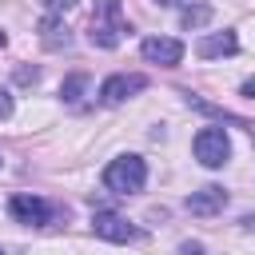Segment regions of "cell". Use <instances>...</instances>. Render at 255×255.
Wrapping results in <instances>:
<instances>
[{"instance_id":"cell-7","label":"cell","mask_w":255,"mask_h":255,"mask_svg":"<svg viewBox=\"0 0 255 255\" xmlns=\"http://www.w3.org/2000/svg\"><path fill=\"white\" fill-rule=\"evenodd\" d=\"M143 76H112V80H104V88H100V100L104 104H124L128 96H135V92H143Z\"/></svg>"},{"instance_id":"cell-5","label":"cell","mask_w":255,"mask_h":255,"mask_svg":"<svg viewBox=\"0 0 255 255\" xmlns=\"http://www.w3.org/2000/svg\"><path fill=\"white\" fill-rule=\"evenodd\" d=\"M8 211L20 219V223H28V227H44L48 223V203L40 199V195H12V203H8Z\"/></svg>"},{"instance_id":"cell-2","label":"cell","mask_w":255,"mask_h":255,"mask_svg":"<svg viewBox=\"0 0 255 255\" xmlns=\"http://www.w3.org/2000/svg\"><path fill=\"white\" fill-rule=\"evenodd\" d=\"M143 179H147V167H143L139 155H120V159H112L108 171H104V183H108L116 195H131V191H139Z\"/></svg>"},{"instance_id":"cell-14","label":"cell","mask_w":255,"mask_h":255,"mask_svg":"<svg viewBox=\"0 0 255 255\" xmlns=\"http://www.w3.org/2000/svg\"><path fill=\"white\" fill-rule=\"evenodd\" d=\"M159 4H179V0H159Z\"/></svg>"},{"instance_id":"cell-16","label":"cell","mask_w":255,"mask_h":255,"mask_svg":"<svg viewBox=\"0 0 255 255\" xmlns=\"http://www.w3.org/2000/svg\"><path fill=\"white\" fill-rule=\"evenodd\" d=\"M0 255H4V251H0Z\"/></svg>"},{"instance_id":"cell-6","label":"cell","mask_w":255,"mask_h":255,"mask_svg":"<svg viewBox=\"0 0 255 255\" xmlns=\"http://www.w3.org/2000/svg\"><path fill=\"white\" fill-rule=\"evenodd\" d=\"M143 60L147 64H179L183 60V44L179 40H167V36H151V40H143Z\"/></svg>"},{"instance_id":"cell-15","label":"cell","mask_w":255,"mask_h":255,"mask_svg":"<svg viewBox=\"0 0 255 255\" xmlns=\"http://www.w3.org/2000/svg\"><path fill=\"white\" fill-rule=\"evenodd\" d=\"M0 44H4V32H0Z\"/></svg>"},{"instance_id":"cell-12","label":"cell","mask_w":255,"mask_h":255,"mask_svg":"<svg viewBox=\"0 0 255 255\" xmlns=\"http://www.w3.org/2000/svg\"><path fill=\"white\" fill-rule=\"evenodd\" d=\"M179 255H203V247H199V243H183V247H179Z\"/></svg>"},{"instance_id":"cell-3","label":"cell","mask_w":255,"mask_h":255,"mask_svg":"<svg viewBox=\"0 0 255 255\" xmlns=\"http://www.w3.org/2000/svg\"><path fill=\"white\" fill-rule=\"evenodd\" d=\"M231 155V143H227V131L223 128H203L195 135V159L203 167H223Z\"/></svg>"},{"instance_id":"cell-11","label":"cell","mask_w":255,"mask_h":255,"mask_svg":"<svg viewBox=\"0 0 255 255\" xmlns=\"http://www.w3.org/2000/svg\"><path fill=\"white\" fill-rule=\"evenodd\" d=\"M44 4H48V8H52V12H64V8H72V4H76V0H44Z\"/></svg>"},{"instance_id":"cell-1","label":"cell","mask_w":255,"mask_h":255,"mask_svg":"<svg viewBox=\"0 0 255 255\" xmlns=\"http://www.w3.org/2000/svg\"><path fill=\"white\" fill-rule=\"evenodd\" d=\"M128 32V20H124V8L120 0H96V12H92V44L100 48H116Z\"/></svg>"},{"instance_id":"cell-13","label":"cell","mask_w":255,"mask_h":255,"mask_svg":"<svg viewBox=\"0 0 255 255\" xmlns=\"http://www.w3.org/2000/svg\"><path fill=\"white\" fill-rule=\"evenodd\" d=\"M4 116H12V100L0 92V120H4Z\"/></svg>"},{"instance_id":"cell-4","label":"cell","mask_w":255,"mask_h":255,"mask_svg":"<svg viewBox=\"0 0 255 255\" xmlns=\"http://www.w3.org/2000/svg\"><path fill=\"white\" fill-rule=\"evenodd\" d=\"M92 227H96V235L100 239H112V243H131V239H139V227H131L124 215H116V211H96L92 215Z\"/></svg>"},{"instance_id":"cell-9","label":"cell","mask_w":255,"mask_h":255,"mask_svg":"<svg viewBox=\"0 0 255 255\" xmlns=\"http://www.w3.org/2000/svg\"><path fill=\"white\" fill-rule=\"evenodd\" d=\"M239 44H235V36L231 32H215V36H207V40H199V56L203 60H215V56H231Z\"/></svg>"},{"instance_id":"cell-10","label":"cell","mask_w":255,"mask_h":255,"mask_svg":"<svg viewBox=\"0 0 255 255\" xmlns=\"http://www.w3.org/2000/svg\"><path fill=\"white\" fill-rule=\"evenodd\" d=\"M207 16H211L207 8H187V12H183V24H187V28H191V24H207Z\"/></svg>"},{"instance_id":"cell-8","label":"cell","mask_w":255,"mask_h":255,"mask_svg":"<svg viewBox=\"0 0 255 255\" xmlns=\"http://www.w3.org/2000/svg\"><path fill=\"white\" fill-rule=\"evenodd\" d=\"M223 203H227L223 187H203V191H191L187 211H195V215H211V211H223Z\"/></svg>"}]
</instances>
